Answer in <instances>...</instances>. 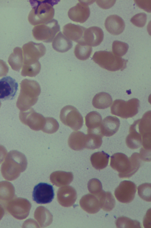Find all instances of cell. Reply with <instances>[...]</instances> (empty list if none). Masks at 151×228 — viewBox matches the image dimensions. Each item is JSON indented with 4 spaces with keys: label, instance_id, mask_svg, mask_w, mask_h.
I'll use <instances>...</instances> for the list:
<instances>
[{
    "label": "cell",
    "instance_id": "cell-1",
    "mask_svg": "<svg viewBox=\"0 0 151 228\" xmlns=\"http://www.w3.org/2000/svg\"><path fill=\"white\" fill-rule=\"evenodd\" d=\"M27 165V160L24 154L17 150H11L8 153L1 165V175L7 180H15L21 173L26 170Z\"/></svg>",
    "mask_w": 151,
    "mask_h": 228
},
{
    "label": "cell",
    "instance_id": "cell-2",
    "mask_svg": "<svg viewBox=\"0 0 151 228\" xmlns=\"http://www.w3.org/2000/svg\"><path fill=\"white\" fill-rule=\"evenodd\" d=\"M141 163L139 153H133L129 158L120 152L114 154L111 157L110 166L117 171L120 178H129L138 171Z\"/></svg>",
    "mask_w": 151,
    "mask_h": 228
},
{
    "label": "cell",
    "instance_id": "cell-3",
    "mask_svg": "<svg viewBox=\"0 0 151 228\" xmlns=\"http://www.w3.org/2000/svg\"><path fill=\"white\" fill-rule=\"evenodd\" d=\"M41 88L36 81L25 79L20 84V91L16 106L20 111L27 110L37 102L41 93Z\"/></svg>",
    "mask_w": 151,
    "mask_h": 228
},
{
    "label": "cell",
    "instance_id": "cell-4",
    "mask_svg": "<svg viewBox=\"0 0 151 228\" xmlns=\"http://www.w3.org/2000/svg\"><path fill=\"white\" fill-rule=\"evenodd\" d=\"M59 1L30 0L32 9L30 12L28 19L33 25L46 23L52 19L55 13L54 5Z\"/></svg>",
    "mask_w": 151,
    "mask_h": 228
},
{
    "label": "cell",
    "instance_id": "cell-5",
    "mask_svg": "<svg viewBox=\"0 0 151 228\" xmlns=\"http://www.w3.org/2000/svg\"><path fill=\"white\" fill-rule=\"evenodd\" d=\"M92 59L101 68L111 71L123 70L126 68L128 61L112 52L105 51L96 52Z\"/></svg>",
    "mask_w": 151,
    "mask_h": 228
},
{
    "label": "cell",
    "instance_id": "cell-6",
    "mask_svg": "<svg viewBox=\"0 0 151 228\" xmlns=\"http://www.w3.org/2000/svg\"><path fill=\"white\" fill-rule=\"evenodd\" d=\"M139 101L137 98H133L127 101L116 99L111 107V114L122 118L127 119L132 117L138 113Z\"/></svg>",
    "mask_w": 151,
    "mask_h": 228
},
{
    "label": "cell",
    "instance_id": "cell-7",
    "mask_svg": "<svg viewBox=\"0 0 151 228\" xmlns=\"http://www.w3.org/2000/svg\"><path fill=\"white\" fill-rule=\"evenodd\" d=\"M60 31V26L58 21L52 19L46 23L35 26L33 28L32 33L36 40L50 43L53 41Z\"/></svg>",
    "mask_w": 151,
    "mask_h": 228
},
{
    "label": "cell",
    "instance_id": "cell-8",
    "mask_svg": "<svg viewBox=\"0 0 151 228\" xmlns=\"http://www.w3.org/2000/svg\"><path fill=\"white\" fill-rule=\"evenodd\" d=\"M60 120L64 125L74 130L80 129L83 126V121L81 115L74 107L68 105L61 110Z\"/></svg>",
    "mask_w": 151,
    "mask_h": 228
},
{
    "label": "cell",
    "instance_id": "cell-9",
    "mask_svg": "<svg viewBox=\"0 0 151 228\" xmlns=\"http://www.w3.org/2000/svg\"><path fill=\"white\" fill-rule=\"evenodd\" d=\"M7 211L13 217L19 219H25L29 215L31 205L26 199L14 197L4 205Z\"/></svg>",
    "mask_w": 151,
    "mask_h": 228
},
{
    "label": "cell",
    "instance_id": "cell-10",
    "mask_svg": "<svg viewBox=\"0 0 151 228\" xmlns=\"http://www.w3.org/2000/svg\"><path fill=\"white\" fill-rule=\"evenodd\" d=\"M22 49L23 65L32 64L38 62L39 59L45 54L46 51L45 47L43 44L32 41L24 44Z\"/></svg>",
    "mask_w": 151,
    "mask_h": 228
},
{
    "label": "cell",
    "instance_id": "cell-11",
    "mask_svg": "<svg viewBox=\"0 0 151 228\" xmlns=\"http://www.w3.org/2000/svg\"><path fill=\"white\" fill-rule=\"evenodd\" d=\"M19 118L22 123L36 131L42 130L45 121V118L32 107L25 111H20Z\"/></svg>",
    "mask_w": 151,
    "mask_h": 228
},
{
    "label": "cell",
    "instance_id": "cell-12",
    "mask_svg": "<svg viewBox=\"0 0 151 228\" xmlns=\"http://www.w3.org/2000/svg\"><path fill=\"white\" fill-rule=\"evenodd\" d=\"M151 111L146 112L139 119L138 129L142 138V147L140 150L151 152Z\"/></svg>",
    "mask_w": 151,
    "mask_h": 228
},
{
    "label": "cell",
    "instance_id": "cell-13",
    "mask_svg": "<svg viewBox=\"0 0 151 228\" xmlns=\"http://www.w3.org/2000/svg\"><path fill=\"white\" fill-rule=\"evenodd\" d=\"M54 197L53 186L47 183L40 182L34 188L33 200L38 204H46L50 203Z\"/></svg>",
    "mask_w": 151,
    "mask_h": 228
},
{
    "label": "cell",
    "instance_id": "cell-14",
    "mask_svg": "<svg viewBox=\"0 0 151 228\" xmlns=\"http://www.w3.org/2000/svg\"><path fill=\"white\" fill-rule=\"evenodd\" d=\"M137 186L133 182L127 180L122 182L115 189L114 194L117 200L123 203H129L134 199Z\"/></svg>",
    "mask_w": 151,
    "mask_h": 228
},
{
    "label": "cell",
    "instance_id": "cell-15",
    "mask_svg": "<svg viewBox=\"0 0 151 228\" xmlns=\"http://www.w3.org/2000/svg\"><path fill=\"white\" fill-rule=\"evenodd\" d=\"M75 6L71 8L68 12L69 18L73 21L83 23L88 19L90 15V9L88 5L94 1H78Z\"/></svg>",
    "mask_w": 151,
    "mask_h": 228
},
{
    "label": "cell",
    "instance_id": "cell-16",
    "mask_svg": "<svg viewBox=\"0 0 151 228\" xmlns=\"http://www.w3.org/2000/svg\"><path fill=\"white\" fill-rule=\"evenodd\" d=\"M16 81L10 76L4 77L0 79V101L12 99L18 88Z\"/></svg>",
    "mask_w": 151,
    "mask_h": 228
},
{
    "label": "cell",
    "instance_id": "cell-17",
    "mask_svg": "<svg viewBox=\"0 0 151 228\" xmlns=\"http://www.w3.org/2000/svg\"><path fill=\"white\" fill-rule=\"evenodd\" d=\"M104 37L103 31L100 28L93 26L85 30L83 42L91 46H98L102 41Z\"/></svg>",
    "mask_w": 151,
    "mask_h": 228
},
{
    "label": "cell",
    "instance_id": "cell-18",
    "mask_svg": "<svg viewBox=\"0 0 151 228\" xmlns=\"http://www.w3.org/2000/svg\"><path fill=\"white\" fill-rule=\"evenodd\" d=\"M105 27L106 30L110 34L117 35L124 31L125 24L123 19L117 15H111L106 19Z\"/></svg>",
    "mask_w": 151,
    "mask_h": 228
},
{
    "label": "cell",
    "instance_id": "cell-19",
    "mask_svg": "<svg viewBox=\"0 0 151 228\" xmlns=\"http://www.w3.org/2000/svg\"><path fill=\"white\" fill-rule=\"evenodd\" d=\"M86 29L81 25L70 23L63 26V32L68 38L79 43L83 42V35Z\"/></svg>",
    "mask_w": 151,
    "mask_h": 228
},
{
    "label": "cell",
    "instance_id": "cell-20",
    "mask_svg": "<svg viewBox=\"0 0 151 228\" xmlns=\"http://www.w3.org/2000/svg\"><path fill=\"white\" fill-rule=\"evenodd\" d=\"M120 125L119 118L115 116H109L103 120L100 127V132L103 137L111 136L118 131Z\"/></svg>",
    "mask_w": 151,
    "mask_h": 228
},
{
    "label": "cell",
    "instance_id": "cell-21",
    "mask_svg": "<svg viewBox=\"0 0 151 228\" xmlns=\"http://www.w3.org/2000/svg\"><path fill=\"white\" fill-rule=\"evenodd\" d=\"M139 119L135 121L130 126L129 134L127 137L126 143L127 146L131 149H135L142 145V138L138 129Z\"/></svg>",
    "mask_w": 151,
    "mask_h": 228
},
{
    "label": "cell",
    "instance_id": "cell-22",
    "mask_svg": "<svg viewBox=\"0 0 151 228\" xmlns=\"http://www.w3.org/2000/svg\"><path fill=\"white\" fill-rule=\"evenodd\" d=\"M85 121L86 126L88 129V133L101 134L100 127L102 122V118L99 113L96 111L89 112L86 115Z\"/></svg>",
    "mask_w": 151,
    "mask_h": 228
},
{
    "label": "cell",
    "instance_id": "cell-23",
    "mask_svg": "<svg viewBox=\"0 0 151 228\" xmlns=\"http://www.w3.org/2000/svg\"><path fill=\"white\" fill-rule=\"evenodd\" d=\"M86 135L79 131H74L69 136L68 143L72 149L79 151L86 148Z\"/></svg>",
    "mask_w": 151,
    "mask_h": 228
},
{
    "label": "cell",
    "instance_id": "cell-24",
    "mask_svg": "<svg viewBox=\"0 0 151 228\" xmlns=\"http://www.w3.org/2000/svg\"><path fill=\"white\" fill-rule=\"evenodd\" d=\"M52 46L56 51L61 53L67 52L73 46L72 42L61 32H59L52 41Z\"/></svg>",
    "mask_w": 151,
    "mask_h": 228
},
{
    "label": "cell",
    "instance_id": "cell-25",
    "mask_svg": "<svg viewBox=\"0 0 151 228\" xmlns=\"http://www.w3.org/2000/svg\"><path fill=\"white\" fill-rule=\"evenodd\" d=\"M81 204L82 208L89 213H96L100 209L98 199L93 195L88 194L84 196L81 200Z\"/></svg>",
    "mask_w": 151,
    "mask_h": 228
},
{
    "label": "cell",
    "instance_id": "cell-26",
    "mask_svg": "<svg viewBox=\"0 0 151 228\" xmlns=\"http://www.w3.org/2000/svg\"><path fill=\"white\" fill-rule=\"evenodd\" d=\"M15 189L13 185L7 181L0 182V203L4 205L15 197Z\"/></svg>",
    "mask_w": 151,
    "mask_h": 228
},
{
    "label": "cell",
    "instance_id": "cell-27",
    "mask_svg": "<svg viewBox=\"0 0 151 228\" xmlns=\"http://www.w3.org/2000/svg\"><path fill=\"white\" fill-rule=\"evenodd\" d=\"M100 208L106 211H111L114 208L115 201L112 194L109 192L102 190L96 196Z\"/></svg>",
    "mask_w": 151,
    "mask_h": 228
},
{
    "label": "cell",
    "instance_id": "cell-28",
    "mask_svg": "<svg viewBox=\"0 0 151 228\" xmlns=\"http://www.w3.org/2000/svg\"><path fill=\"white\" fill-rule=\"evenodd\" d=\"M8 61L13 70L19 71L23 64V58L22 49L19 47H15L13 52L9 56Z\"/></svg>",
    "mask_w": 151,
    "mask_h": 228
},
{
    "label": "cell",
    "instance_id": "cell-29",
    "mask_svg": "<svg viewBox=\"0 0 151 228\" xmlns=\"http://www.w3.org/2000/svg\"><path fill=\"white\" fill-rule=\"evenodd\" d=\"M112 102V98L109 94L105 92H101L94 96L92 104L93 106L96 108L104 109L109 107Z\"/></svg>",
    "mask_w": 151,
    "mask_h": 228
},
{
    "label": "cell",
    "instance_id": "cell-30",
    "mask_svg": "<svg viewBox=\"0 0 151 228\" xmlns=\"http://www.w3.org/2000/svg\"><path fill=\"white\" fill-rule=\"evenodd\" d=\"M109 155L102 151L93 153L90 157V160L93 166L97 170H101L106 168L108 163Z\"/></svg>",
    "mask_w": 151,
    "mask_h": 228
},
{
    "label": "cell",
    "instance_id": "cell-31",
    "mask_svg": "<svg viewBox=\"0 0 151 228\" xmlns=\"http://www.w3.org/2000/svg\"><path fill=\"white\" fill-rule=\"evenodd\" d=\"M74 52L76 57L78 59L85 60L88 59L91 55L92 48L84 43H79L75 46Z\"/></svg>",
    "mask_w": 151,
    "mask_h": 228
},
{
    "label": "cell",
    "instance_id": "cell-32",
    "mask_svg": "<svg viewBox=\"0 0 151 228\" xmlns=\"http://www.w3.org/2000/svg\"><path fill=\"white\" fill-rule=\"evenodd\" d=\"M102 137L99 134L88 133L86 148L91 150L99 148L102 144Z\"/></svg>",
    "mask_w": 151,
    "mask_h": 228
},
{
    "label": "cell",
    "instance_id": "cell-33",
    "mask_svg": "<svg viewBox=\"0 0 151 228\" xmlns=\"http://www.w3.org/2000/svg\"><path fill=\"white\" fill-rule=\"evenodd\" d=\"M41 69V65L39 61L32 65H23L21 75L24 77H34L39 73Z\"/></svg>",
    "mask_w": 151,
    "mask_h": 228
},
{
    "label": "cell",
    "instance_id": "cell-34",
    "mask_svg": "<svg viewBox=\"0 0 151 228\" xmlns=\"http://www.w3.org/2000/svg\"><path fill=\"white\" fill-rule=\"evenodd\" d=\"M117 228H141L139 222L135 220L122 216L118 217L116 221Z\"/></svg>",
    "mask_w": 151,
    "mask_h": 228
},
{
    "label": "cell",
    "instance_id": "cell-35",
    "mask_svg": "<svg viewBox=\"0 0 151 228\" xmlns=\"http://www.w3.org/2000/svg\"><path fill=\"white\" fill-rule=\"evenodd\" d=\"M59 127V123L55 119L52 117H46L45 123L42 131L46 133L52 134L56 132Z\"/></svg>",
    "mask_w": 151,
    "mask_h": 228
},
{
    "label": "cell",
    "instance_id": "cell-36",
    "mask_svg": "<svg viewBox=\"0 0 151 228\" xmlns=\"http://www.w3.org/2000/svg\"><path fill=\"white\" fill-rule=\"evenodd\" d=\"M128 48V45L123 42L116 40L114 41L112 43V52L120 57L124 55L127 52Z\"/></svg>",
    "mask_w": 151,
    "mask_h": 228
},
{
    "label": "cell",
    "instance_id": "cell-37",
    "mask_svg": "<svg viewBox=\"0 0 151 228\" xmlns=\"http://www.w3.org/2000/svg\"><path fill=\"white\" fill-rule=\"evenodd\" d=\"M138 193L142 200L151 202V184L145 183L139 185L138 187Z\"/></svg>",
    "mask_w": 151,
    "mask_h": 228
},
{
    "label": "cell",
    "instance_id": "cell-38",
    "mask_svg": "<svg viewBox=\"0 0 151 228\" xmlns=\"http://www.w3.org/2000/svg\"><path fill=\"white\" fill-rule=\"evenodd\" d=\"M88 188L90 192L95 196L103 190L101 182L98 179L95 178L92 179L89 181Z\"/></svg>",
    "mask_w": 151,
    "mask_h": 228
},
{
    "label": "cell",
    "instance_id": "cell-39",
    "mask_svg": "<svg viewBox=\"0 0 151 228\" xmlns=\"http://www.w3.org/2000/svg\"><path fill=\"white\" fill-rule=\"evenodd\" d=\"M147 20V16L145 13H140L137 14L132 17L131 22L134 25L142 27L145 25Z\"/></svg>",
    "mask_w": 151,
    "mask_h": 228
},
{
    "label": "cell",
    "instance_id": "cell-40",
    "mask_svg": "<svg viewBox=\"0 0 151 228\" xmlns=\"http://www.w3.org/2000/svg\"><path fill=\"white\" fill-rule=\"evenodd\" d=\"M134 2L140 8L148 12H150L151 1L150 0H135Z\"/></svg>",
    "mask_w": 151,
    "mask_h": 228
},
{
    "label": "cell",
    "instance_id": "cell-41",
    "mask_svg": "<svg viewBox=\"0 0 151 228\" xmlns=\"http://www.w3.org/2000/svg\"><path fill=\"white\" fill-rule=\"evenodd\" d=\"M115 0H97L96 3L100 7L104 9H109L115 4Z\"/></svg>",
    "mask_w": 151,
    "mask_h": 228
},
{
    "label": "cell",
    "instance_id": "cell-42",
    "mask_svg": "<svg viewBox=\"0 0 151 228\" xmlns=\"http://www.w3.org/2000/svg\"><path fill=\"white\" fill-rule=\"evenodd\" d=\"M9 70V67L6 62L0 59V77L6 76Z\"/></svg>",
    "mask_w": 151,
    "mask_h": 228
},
{
    "label": "cell",
    "instance_id": "cell-43",
    "mask_svg": "<svg viewBox=\"0 0 151 228\" xmlns=\"http://www.w3.org/2000/svg\"><path fill=\"white\" fill-rule=\"evenodd\" d=\"M7 151L5 147L2 145H0V164L5 159Z\"/></svg>",
    "mask_w": 151,
    "mask_h": 228
},
{
    "label": "cell",
    "instance_id": "cell-44",
    "mask_svg": "<svg viewBox=\"0 0 151 228\" xmlns=\"http://www.w3.org/2000/svg\"><path fill=\"white\" fill-rule=\"evenodd\" d=\"M148 213L146 214V215L144 219L143 224L144 227H150V218L149 217L150 216V214L149 216L150 213H149V212L147 211Z\"/></svg>",
    "mask_w": 151,
    "mask_h": 228
},
{
    "label": "cell",
    "instance_id": "cell-45",
    "mask_svg": "<svg viewBox=\"0 0 151 228\" xmlns=\"http://www.w3.org/2000/svg\"><path fill=\"white\" fill-rule=\"evenodd\" d=\"M5 213L4 209L2 205L0 204V221L4 216Z\"/></svg>",
    "mask_w": 151,
    "mask_h": 228
},
{
    "label": "cell",
    "instance_id": "cell-46",
    "mask_svg": "<svg viewBox=\"0 0 151 228\" xmlns=\"http://www.w3.org/2000/svg\"><path fill=\"white\" fill-rule=\"evenodd\" d=\"M1 103L0 102V108L1 107Z\"/></svg>",
    "mask_w": 151,
    "mask_h": 228
}]
</instances>
